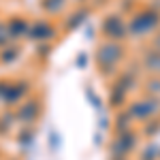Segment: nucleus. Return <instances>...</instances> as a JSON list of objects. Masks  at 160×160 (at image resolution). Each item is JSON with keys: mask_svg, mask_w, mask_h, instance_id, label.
<instances>
[{"mask_svg": "<svg viewBox=\"0 0 160 160\" xmlns=\"http://www.w3.org/2000/svg\"><path fill=\"white\" fill-rule=\"evenodd\" d=\"M160 28V13L156 9H143L135 13L130 22V34L135 37H148L149 32H156Z\"/></svg>", "mask_w": 160, "mask_h": 160, "instance_id": "1", "label": "nucleus"}, {"mask_svg": "<svg viewBox=\"0 0 160 160\" xmlns=\"http://www.w3.org/2000/svg\"><path fill=\"white\" fill-rule=\"evenodd\" d=\"M120 56H122V49L118 51V45L115 43H107L105 47L100 45V49H98V60H100L102 66H109L111 62H115Z\"/></svg>", "mask_w": 160, "mask_h": 160, "instance_id": "2", "label": "nucleus"}, {"mask_svg": "<svg viewBox=\"0 0 160 160\" xmlns=\"http://www.w3.org/2000/svg\"><path fill=\"white\" fill-rule=\"evenodd\" d=\"M124 32H126V28H124L122 24V19L118 17V15H109V19L105 22V34L111 38H122L124 37Z\"/></svg>", "mask_w": 160, "mask_h": 160, "instance_id": "3", "label": "nucleus"}, {"mask_svg": "<svg viewBox=\"0 0 160 160\" xmlns=\"http://www.w3.org/2000/svg\"><path fill=\"white\" fill-rule=\"evenodd\" d=\"M160 109V100H156V98H152V100H141L139 105L135 107V115H139V118H152L156 111Z\"/></svg>", "mask_w": 160, "mask_h": 160, "instance_id": "4", "label": "nucleus"}, {"mask_svg": "<svg viewBox=\"0 0 160 160\" xmlns=\"http://www.w3.org/2000/svg\"><path fill=\"white\" fill-rule=\"evenodd\" d=\"M145 68L160 75V51H156V49L148 51V56H145Z\"/></svg>", "mask_w": 160, "mask_h": 160, "instance_id": "5", "label": "nucleus"}, {"mask_svg": "<svg viewBox=\"0 0 160 160\" xmlns=\"http://www.w3.org/2000/svg\"><path fill=\"white\" fill-rule=\"evenodd\" d=\"M64 7H66V0H43V9H45V13H51V15L60 13Z\"/></svg>", "mask_w": 160, "mask_h": 160, "instance_id": "6", "label": "nucleus"}, {"mask_svg": "<svg viewBox=\"0 0 160 160\" xmlns=\"http://www.w3.org/2000/svg\"><path fill=\"white\" fill-rule=\"evenodd\" d=\"M37 28H38V34H37V38H45V37H47V34L51 32V30H49V28H47L45 24H37Z\"/></svg>", "mask_w": 160, "mask_h": 160, "instance_id": "7", "label": "nucleus"}, {"mask_svg": "<svg viewBox=\"0 0 160 160\" xmlns=\"http://www.w3.org/2000/svg\"><path fill=\"white\" fill-rule=\"evenodd\" d=\"M152 45H154V49L160 51V28L156 30V34H154V41H152Z\"/></svg>", "mask_w": 160, "mask_h": 160, "instance_id": "8", "label": "nucleus"}]
</instances>
